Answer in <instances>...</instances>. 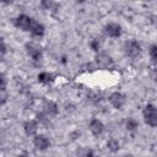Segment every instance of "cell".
I'll list each match as a JSON object with an SVG mask.
<instances>
[{
    "label": "cell",
    "instance_id": "1",
    "mask_svg": "<svg viewBox=\"0 0 157 157\" xmlns=\"http://www.w3.org/2000/svg\"><path fill=\"white\" fill-rule=\"evenodd\" d=\"M34 22L36 21L33 18H31L29 16H27V15H20V16H17L15 18V22L13 23H15V26L17 28H20L22 31H26V32H31Z\"/></svg>",
    "mask_w": 157,
    "mask_h": 157
},
{
    "label": "cell",
    "instance_id": "2",
    "mask_svg": "<svg viewBox=\"0 0 157 157\" xmlns=\"http://www.w3.org/2000/svg\"><path fill=\"white\" fill-rule=\"evenodd\" d=\"M144 119L147 125L157 126V108L152 104H147L144 108Z\"/></svg>",
    "mask_w": 157,
    "mask_h": 157
},
{
    "label": "cell",
    "instance_id": "4",
    "mask_svg": "<svg viewBox=\"0 0 157 157\" xmlns=\"http://www.w3.org/2000/svg\"><path fill=\"white\" fill-rule=\"evenodd\" d=\"M109 102H110V104H112L114 108L120 109V108L124 105V103H125V96L121 94V93H119V92H114V93L110 94Z\"/></svg>",
    "mask_w": 157,
    "mask_h": 157
},
{
    "label": "cell",
    "instance_id": "19",
    "mask_svg": "<svg viewBox=\"0 0 157 157\" xmlns=\"http://www.w3.org/2000/svg\"><path fill=\"white\" fill-rule=\"evenodd\" d=\"M152 21H153V25L157 27V17H153V20H152Z\"/></svg>",
    "mask_w": 157,
    "mask_h": 157
},
{
    "label": "cell",
    "instance_id": "13",
    "mask_svg": "<svg viewBox=\"0 0 157 157\" xmlns=\"http://www.w3.org/2000/svg\"><path fill=\"white\" fill-rule=\"evenodd\" d=\"M77 156H78V157H94L93 151L90 150V148H87V147H82V148H80L78 152H77Z\"/></svg>",
    "mask_w": 157,
    "mask_h": 157
},
{
    "label": "cell",
    "instance_id": "17",
    "mask_svg": "<svg viewBox=\"0 0 157 157\" xmlns=\"http://www.w3.org/2000/svg\"><path fill=\"white\" fill-rule=\"evenodd\" d=\"M126 128H128L129 130H134L135 128H137V123H136L135 120L130 119V120H128V123H126Z\"/></svg>",
    "mask_w": 157,
    "mask_h": 157
},
{
    "label": "cell",
    "instance_id": "9",
    "mask_svg": "<svg viewBox=\"0 0 157 157\" xmlns=\"http://www.w3.org/2000/svg\"><path fill=\"white\" fill-rule=\"evenodd\" d=\"M96 61H97L98 66H101V67H107V66L112 65V63H113L112 58L105 53H98L96 56Z\"/></svg>",
    "mask_w": 157,
    "mask_h": 157
},
{
    "label": "cell",
    "instance_id": "8",
    "mask_svg": "<svg viewBox=\"0 0 157 157\" xmlns=\"http://www.w3.org/2000/svg\"><path fill=\"white\" fill-rule=\"evenodd\" d=\"M90 130L94 136H99L102 135V132L104 131V125L102 124V121H99L98 119H93L90 123Z\"/></svg>",
    "mask_w": 157,
    "mask_h": 157
},
{
    "label": "cell",
    "instance_id": "5",
    "mask_svg": "<svg viewBox=\"0 0 157 157\" xmlns=\"http://www.w3.org/2000/svg\"><path fill=\"white\" fill-rule=\"evenodd\" d=\"M26 50L28 53V55L33 59V60H40L42 58V52H40V48L37 47L36 44L33 43H28L26 44Z\"/></svg>",
    "mask_w": 157,
    "mask_h": 157
},
{
    "label": "cell",
    "instance_id": "14",
    "mask_svg": "<svg viewBox=\"0 0 157 157\" xmlns=\"http://www.w3.org/2000/svg\"><path fill=\"white\" fill-rule=\"evenodd\" d=\"M107 146H108V148H109L110 151H113V152H115V151L119 150V142H118L117 140H114V139H110V140L107 142Z\"/></svg>",
    "mask_w": 157,
    "mask_h": 157
},
{
    "label": "cell",
    "instance_id": "3",
    "mask_svg": "<svg viewBox=\"0 0 157 157\" xmlns=\"http://www.w3.org/2000/svg\"><path fill=\"white\" fill-rule=\"evenodd\" d=\"M124 50H125V54L131 59H136L141 54V47L135 40H128L124 44Z\"/></svg>",
    "mask_w": 157,
    "mask_h": 157
},
{
    "label": "cell",
    "instance_id": "18",
    "mask_svg": "<svg viewBox=\"0 0 157 157\" xmlns=\"http://www.w3.org/2000/svg\"><path fill=\"white\" fill-rule=\"evenodd\" d=\"M1 91H5V76L1 74Z\"/></svg>",
    "mask_w": 157,
    "mask_h": 157
},
{
    "label": "cell",
    "instance_id": "11",
    "mask_svg": "<svg viewBox=\"0 0 157 157\" xmlns=\"http://www.w3.org/2000/svg\"><path fill=\"white\" fill-rule=\"evenodd\" d=\"M31 33L34 37H42L44 34V27H43V25H40V23H38L36 21L34 25H33V27H32V29H31Z\"/></svg>",
    "mask_w": 157,
    "mask_h": 157
},
{
    "label": "cell",
    "instance_id": "10",
    "mask_svg": "<svg viewBox=\"0 0 157 157\" xmlns=\"http://www.w3.org/2000/svg\"><path fill=\"white\" fill-rule=\"evenodd\" d=\"M23 128H25V131H26L27 135H33V134L37 132L38 124H37V121H34V120H28V121L25 123Z\"/></svg>",
    "mask_w": 157,
    "mask_h": 157
},
{
    "label": "cell",
    "instance_id": "16",
    "mask_svg": "<svg viewBox=\"0 0 157 157\" xmlns=\"http://www.w3.org/2000/svg\"><path fill=\"white\" fill-rule=\"evenodd\" d=\"M150 56L153 64L157 65V45H152L150 49Z\"/></svg>",
    "mask_w": 157,
    "mask_h": 157
},
{
    "label": "cell",
    "instance_id": "12",
    "mask_svg": "<svg viewBox=\"0 0 157 157\" xmlns=\"http://www.w3.org/2000/svg\"><path fill=\"white\" fill-rule=\"evenodd\" d=\"M38 81L47 85V83H50V82L53 81V76H52V74H49V72H40V74L38 75Z\"/></svg>",
    "mask_w": 157,
    "mask_h": 157
},
{
    "label": "cell",
    "instance_id": "15",
    "mask_svg": "<svg viewBox=\"0 0 157 157\" xmlns=\"http://www.w3.org/2000/svg\"><path fill=\"white\" fill-rule=\"evenodd\" d=\"M56 105L53 102H47L45 103V112L49 114H56Z\"/></svg>",
    "mask_w": 157,
    "mask_h": 157
},
{
    "label": "cell",
    "instance_id": "20",
    "mask_svg": "<svg viewBox=\"0 0 157 157\" xmlns=\"http://www.w3.org/2000/svg\"><path fill=\"white\" fill-rule=\"evenodd\" d=\"M125 157H132V156H131V155H128V156H125Z\"/></svg>",
    "mask_w": 157,
    "mask_h": 157
},
{
    "label": "cell",
    "instance_id": "7",
    "mask_svg": "<svg viewBox=\"0 0 157 157\" xmlns=\"http://www.w3.org/2000/svg\"><path fill=\"white\" fill-rule=\"evenodd\" d=\"M33 144L38 150H47L50 145L49 140L44 135H36L33 139Z\"/></svg>",
    "mask_w": 157,
    "mask_h": 157
},
{
    "label": "cell",
    "instance_id": "6",
    "mask_svg": "<svg viewBox=\"0 0 157 157\" xmlns=\"http://www.w3.org/2000/svg\"><path fill=\"white\" fill-rule=\"evenodd\" d=\"M104 29H105V33L109 37H113V38H117V37H119L121 34V27L118 23H113V22L108 23L104 27Z\"/></svg>",
    "mask_w": 157,
    "mask_h": 157
}]
</instances>
